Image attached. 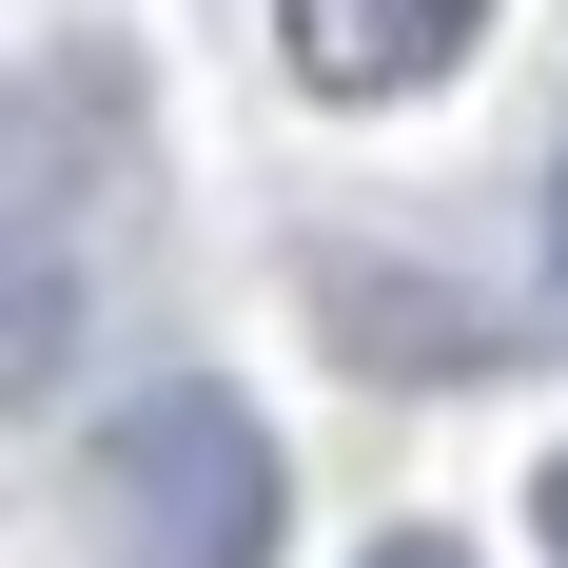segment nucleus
<instances>
[{"label": "nucleus", "instance_id": "3", "mask_svg": "<svg viewBox=\"0 0 568 568\" xmlns=\"http://www.w3.org/2000/svg\"><path fill=\"white\" fill-rule=\"evenodd\" d=\"M549 549H568V452H549Z\"/></svg>", "mask_w": 568, "mask_h": 568}, {"label": "nucleus", "instance_id": "4", "mask_svg": "<svg viewBox=\"0 0 568 568\" xmlns=\"http://www.w3.org/2000/svg\"><path fill=\"white\" fill-rule=\"evenodd\" d=\"M549 255H568V196H549Z\"/></svg>", "mask_w": 568, "mask_h": 568}, {"label": "nucleus", "instance_id": "1", "mask_svg": "<svg viewBox=\"0 0 568 568\" xmlns=\"http://www.w3.org/2000/svg\"><path fill=\"white\" fill-rule=\"evenodd\" d=\"M99 490H118V549L138 568H255L275 549V452H255L235 393H138Z\"/></svg>", "mask_w": 568, "mask_h": 568}, {"label": "nucleus", "instance_id": "2", "mask_svg": "<svg viewBox=\"0 0 568 568\" xmlns=\"http://www.w3.org/2000/svg\"><path fill=\"white\" fill-rule=\"evenodd\" d=\"M373 568H470V549H432V529H393V549H373Z\"/></svg>", "mask_w": 568, "mask_h": 568}]
</instances>
